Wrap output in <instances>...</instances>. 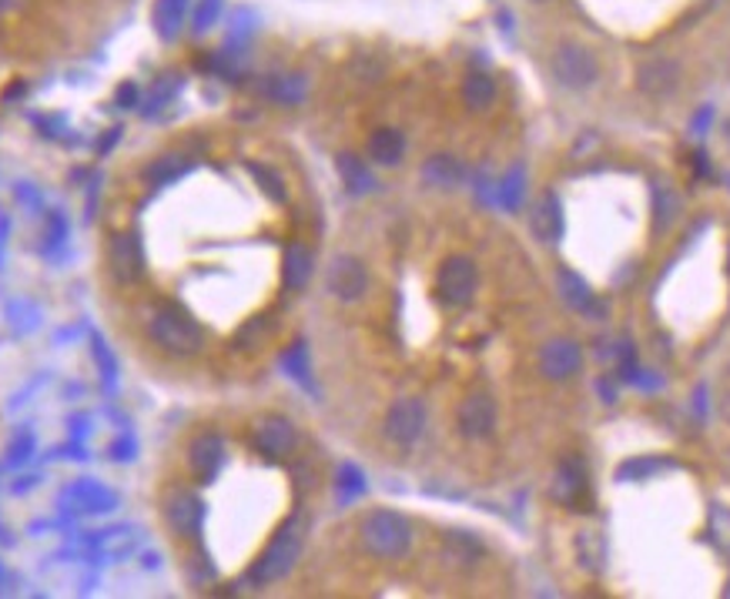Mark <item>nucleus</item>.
<instances>
[{
  "instance_id": "f257e3e1",
  "label": "nucleus",
  "mask_w": 730,
  "mask_h": 599,
  "mask_svg": "<svg viewBox=\"0 0 730 599\" xmlns=\"http://www.w3.org/2000/svg\"><path fill=\"white\" fill-rule=\"evenodd\" d=\"M148 338L168 355L192 358L205 345V328L181 305H158L148 318Z\"/></svg>"
},
{
  "instance_id": "f03ea898",
  "label": "nucleus",
  "mask_w": 730,
  "mask_h": 599,
  "mask_svg": "<svg viewBox=\"0 0 730 599\" xmlns=\"http://www.w3.org/2000/svg\"><path fill=\"white\" fill-rule=\"evenodd\" d=\"M358 532H362V546L379 559H399L413 546L409 519L393 512V509H373L369 516L362 519Z\"/></svg>"
},
{
  "instance_id": "7ed1b4c3",
  "label": "nucleus",
  "mask_w": 730,
  "mask_h": 599,
  "mask_svg": "<svg viewBox=\"0 0 730 599\" xmlns=\"http://www.w3.org/2000/svg\"><path fill=\"white\" fill-rule=\"evenodd\" d=\"M302 542H305L302 519L292 516V519L275 532V539L268 542V549L255 559V566L249 569V579H252L255 586H268V582L288 576L292 566H295L298 556H302Z\"/></svg>"
},
{
  "instance_id": "20e7f679",
  "label": "nucleus",
  "mask_w": 730,
  "mask_h": 599,
  "mask_svg": "<svg viewBox=\"0 0 730 599\" xmlns=\"http://www.w3.org/2000/svg\"><path fill=\"white\" fill-rule=\"evenodd\" d=\"M476 288H479V272H476V262L466 258V255H453L439 265L436 272V295L443 305L449 308H463L476 298Z\"/></svg>"
},
{
  "instance_id": "39448f33",
  "label": "nucleus",
  "mask_w": 730,
  "mask_h": 599,
  "mask_svg": "<svg viewBox=\"0 0 730 599\" xmlns=\"http://www.w3.org/2000/svg\"><path fill=\"white\" fill-rule=\"evenodd\" d=\"M554 74L570 91H587L600 78V64L584 44H560L554 54Z\"/></svg>"
},
{
  "instance_id": "423d86ee",
  "label": "nucleus",
  "mask_w": 730,
  "mask_h": 599,
  "mask_svg": "<svg viewBox=\"0 0 730 599\" xmlns=\"http://www.w3.org/2000/svg\"><path fill=\"white\" fill-rule=\"evenodd\" d=\"M325 288L338 298V302H358L369 288V272L355 255H335L325 275Z\"/></svg>"
},
{
  "instance_id": "0eeeda50",
  "label": "nucleus",
  "mask_w": 730,
  "mask_h": 599,
  "mask_svg": "<svg viewBox=\"0 0 730 599\" xmlns=\"http://www.w3.org/2000/svg\"><path fill=\"white\" fill-rule=\"evenodd\" d=\"M584 368V348L574 338H554L546 342L539 352V372L550 382H567L574 375H580Z\"/></svg>"
},
{
  "instance_id": "6e6552de",
  "label": "nucleus",
  "mask_w": 730,
  "mask_h": 599,
  "mask_svg": "<svg viewBox=\"0 0 730 599\" xmlns=\"http://www.w3.org/2000/svg\"><path fill=\"white\" fill-rule=\"evenodd\" d=\"M456 426H459V436H466V439H486L496 429V403H493V395H486V392L466 395L459 413H456Z\"/></svg>"
},
{
  "instance_id": "1a4fd4ad",
  "label": "nucleus",
  "mask_w": 730,
  "mask_h": 599,
  "mask_svg": "<svg viewBox=\"0 0 730 599\" xmlns=\"http://www.w3.org/2000/svg\"><path fill=\"white\" fill-rule=\"evenodd\" d=\"M426 429V406L419 398H399L386 416V436L396 446H413Z\"/></svg>"
},
{
  "instance_id": "9d476101",
  "label": "nucleus",
  "mask_w": 730,
  "mask_h": 599,
  "mask_svg": "<svg viewBox=\"0 0 730 599\" xmlns=\"http://www.w3.org/2000/svg\"><path fill=\"white\" fill-rule=\"evenodd\" d=\"M252 443H255V449H258L265 459H285V456L295 453L298 433H295V426H292L285 416H268V419H262V423L255 426Z\"/></svg>"
},
{
  "instance_id": "9b49d317",
  "label": "nucleus",
  "mask_w": 730,
  "mask_h": 599,
  "mask_svg": "<svg viewBox=\"0 0 730 599\" xmlns=\"http://www.w3.org/2000/svg\"><path fill=\"white\" fill-rule=\"evenodd\" d=\"M164 519L178 536H199L202 522H205V502L195 493L185 489H174L164 499Z\"/></svg>"
},
{
  "instance_id": "f8f14e48",
  "label": "nucleus",
  "mask_w": 730,
  "mask_h": 599,
  "mask_svg": "<svg viewBox=\"0 0 730 599\" xmlns=\"http://www.w3.org/2000/svg\"><path fill=\"white\" fill-rule=\"evenodd\" d=\"M108 265H111V275L121 282V285H131L141 278L144 272V255H141V242L134 232H121L111 238V248H108Z\"/></svg>"
},
{
  "instance_id": "ddd939ff",
  "label": "nucleus",
  "mask_w": 730,
  "mask_h": 599,
  "mask_svg": "<svg viewBox=\"0 0 730 599\" xmlns=\"http://www.w3.org/2000/svg\"><path fill=\"white\" fill-rule=\"evenodd\" d=\"M680 84V64L670 58H650L637 68V88L650 98H667Z\"/></svg>"
},
{
  "instance_id": "4468645a",
  "label": "nucleus",
  "mask_w": 730,
  "mask_h": 599,
  "mask_svg": "<svg viewBox=\"0 0 730 599\" xmlns=\"http://www.w3.org/2000/svg\"><path fill=\"white\" fill-rule=\"evenodd\" d=\"M222 463H225V443L215 433H205L192 443L189 466L199 483H215V476L222 473Z\"/></svg>"
},
{
  "instance_id": "2eb2a0df",
  "label": "nucleus",
  "mask_w": 730,
  "mask_h": 599,
  "mask_svg": "<svg viewBox=\"0 0 730 599\" xmlns=\"http://www.w3.org/2000/svg\"><path fill=\"white\" fill-rule=\"evenodd\" d=\"M533 235L539 242H560L564 238V209L557 194H546L533 212Z\"/></svg>"
},
{
  "instance_id": "dca6fc26",
  "label": "nucleus",
  "mask_w": 730,
  "mask_h": 599,
  "mask_svg": "<svg viewBox=\"0 0 730 599\" xmlns=\"http://www.w3.org/2000/svg\"><path fill=\"white\" fill-rule=\"evenodd\" d=\"M369 158L383 167H396L406 158V138L396 128H379L369 138Z\"/></svg>"
},
{
  "instance_id": "f3484780",
  "label": "nucleus",
  "mask_w": 730,
  "mask_h": 599,
  "mask_svg": "<svg viewBox=\"0 0 730 599\" xmlns=\"http://www.w3.org/2000/svg\"><path fill=\"white\" fill-rule=\"evenodd\" d=\"M192 0H158L154 4V31L161 41H174L185 28V14H189Z\"/></svg>"
},
{
  "instance_id": "a211bd4d",
  "label": "nucleus",
  "mask_w": 730,
  "mask_h": 599,
  "mask_svg": "<svg viewBox=\"0 0 730 599\" xmlns=\"http://www.w3.org/2000/svg\"><path fill=\"white\" fill-rule=\"evenodd\" d=\"M587 489V469H584V463L580 459H567L564 466H560V473H557V483H554V499H560V502H577V496Z\"/></svg>"
},
{
  "instance_id": "6ab92c4d",
  "label": "nucleus",
  "mask_w": 730,
  "mask_h": 599,
  "mask_svg": "<svg viewBox=\"0 0 730 599\" xmlns=\"http://www.w3.org/2000/svg\"><path fill=\"white\" fill-rule=\"evenodd\" d=\"M335 167H338V174H342V181H345V187H348L352 194H369V191L376 187L373 171L365 167L362 158H355V154H338V158H335Z\"/></svg>"
},
{
  "instance_id": "aec40b11",
  "label": "nucleus",
  "mask_w": 730,
  "mask_h": 599,
  "mask_svg": "<svg viewBox=\"0 0 730 599\" xmlns=\"http://www.w3.org/2000/svg\"><path fill=\"white\" fill-rule=\"evenodd\" d=\"M463 101H466L469 111H486L496 101V81L483 71H473L463 81Z\"/></svg>"
},
{
  "instance_id": "412c9836",
  "label": "nucleus",
  "mask_w": 730,
  "mask_h": 599,
  "mask_svg": "<svg viewBox=\"0 0 730 599\" xmlns=\"http://www.w3.org/2000/svg\"><path fill=\"white\" fill-rule=\"evenodd\" d=\"M423 177L429 184H439V187H453L463 181V164L453 158V154H436L423 164Z\"/></svg>"
},
{
  "instance_id": "4be33fe9",
  "label": "nucleus",
  "mask_w": 730,
  "mask_h": 599,
  "mask_svg": "<svg viewBox=\"0 0 730 599\" xmlns=\"http://www.w3.org/2000/svg\"><path fill=\"white\" fill-rule=\"evenodd\" d=\"M308 278H312V252L302 245H292L285 252V288L298 292L308 285Z\"/></svg>"
},
{
  "instance_id": "5701e85b",
  "label": "nucleus",
  "mask_w": 730,
  "mask_h": 599,
  "mask_svg": "<svg viewBox=\"0 0 730 599\" xmlns=\"http://www.w3.org/2000/svg\"><path fill=\"white\" fill-rule=\"evenodd\" d=\"M560 292H564V302H567L570 308H577V312H590V308H594V292H590V285H587L577 272H570V268L560 272Z\"/></svg>"
},
{
  "instance_id": "b1692460",
  "label": "nucleus",
  "mask_w": 730,
  "mask_h": 599,
  "mask_svg": "<svg viewBox=\"0 0 730 599\" xmlns=\"http://www.w3.org/2000/svg\"><path fill=\"white\" fill-rule=\"evenodd\" d=\"M677 212H680V197H677L663 181H657V184H653V229H657V232H667L670 222L677 219Z\"/></svg>"
},
{
  "instance_id": "393cba45",
  "label": "nucleus",
  "mask_w": 730,
  "mask_h": 599,
  "mask_svg": "<svg viewBox=\"0 0 730 599\" xmlns=\"http://www.w3.org/2000/svg\"><path fill=\"white\" fill-rule=\"evenodd\" d=\"M268 98H275V101H282V104H295L302 94H305V81L298 78V74H278V78H272L268 81Z\"/></svg>"
},
{
  "instance_id": "a878e982",
  "label": "nucleus",
  "mask_w": 730,
  "mask_h": 599,
  "mask_svg": "<svg viewBox=\"0 0 730 599\" xmlns=\"http://www.w3.org/2000/svg\"><path fill=\"white\" fill-rule=\"evenodd\" d=\"M657 469H667V463H660V459H630L617 469V479L620 483H640V479H650Z\"/></svg>"
},
{
  "instance_id": "bb28decb",
  "label": "nucleus",
  "mask_w": 730,
  "mask_h": 599,
  "mask_svg": "<svg viewBox=\"0 0 730 599\" xmlns=\"http://www.w3.org/2000/svg\"><path fill=\"white\" fill-rule=\"evenodd\" d=\"M219 18H222V0H199L192 31H195V34H205L209 28H215V24H219Z\"/></svg>"
},
{
  "instance_id": "cd10ccee",
  "label": "nucleus",
  "mask_w": 730,
  "mask_h": 599,
  "mask_svg": "<svg viewBox=\"0 0 730 599\" xmlns=\"http://www.w3.org/2000/svg\"><path fill=\"white\" fill-rule=\"evenodd\" d=\"M249 171L258 177V184H262V191H265L268 197H275V202H285V187H282V177H278L275 171H268V167H262V164H249Z\"/></svg>"
},
{
  "instance_id": "c85d7f7f",
  "label": "nucleus",
  "mask_w": 730,
  "mask_h": 599,
  "mask_svg": "<svg viewBox=\"0 0 730 599\" xmlns=\"http://www.w3.org/2000/svg\"><path fill=\"white\" fill-rule=\"evenodd\" d=\"M338 493H342L345 502L365 493V479H362V473H358L355 466H342V473H338Z\"/></svg>"
},
{
  "instance_id": "c756f323",
  "label": "nucleus",
  "mask_w": 730,
  "mask_h": 599,
  "mask_svg": "<svg viewBox=\"0 0 730 599\" xmlns=\"http://www.w3.org/2000/svg\"><path fill=\"white\" fill-rule=\"evenodd\" d=\"M285 368L288 375H295L305 388H312V378H308V362H305V345L298 342L292 352H285Z\"/></svg>"
},
{
  "instance_id": "7c9ffc66",
  "label": "nucleus",
  "mask_w": 730,
  "mask_h": 599,
  "mask_svg": "<svg viewBox=\"0 0 730 599\" xmlns=\"http://www.w3.org/2000/svg\"><path fill=\"white\" fill-rule=\"evenodd\" d=\"M519 202H523V171H509L503 177V205L519 209Z\"/></svg>"
},
{
  "instance_id": "2f4dec72",
  "label": "nucleus",
  "mask_w": 730,
  "mask_h": 599,
  "mask_svg": "<svg viewBox=\"0 0 730 599\" xmlns=\"http://www.w3.org/2000/svg\"><path fill=\"white\" fill-rule=\"evenodd\" d=\"M28 8V0H0V18H11Z\"/></svg>"
},
{
  "instance_id": "473e14b6",
  "label": "nucleus",
  "mask_w": 730,
  "mask_h": 599,
  "mask_svg": "<svg viewBox=\"0 0 730 599\" xmlns=\"http://www.w3.org/2000/svg\"><path fill=\"white\" fill-rule=\"evenodd\" d=\"M134 98H138V91H134L131 84H124V88H121V94H118L121 108H134Z\"/></svg>"
},
{
  "instance_id": "72a5a7b5",
  "label": "nucleus",
  "mask_w": 730,
  "mask_h": 599,
  "mask_svg": "<svg viewBox=\"0 0 730 599\" xmlns=\"http://www.w3.org/2000/svg\"><path fill=\"white\" fill-rule=\"evenodd\" d=\"M727 272H730V252H727Z\"/></svg>"
},
{
  "instance_id": "f704fd0d",
  "label": "nucleus",
  "mask_w": 730,
  "mask_h": 599,
  "mask_svg": "<svg viewBox=\"0 0 730 599\" xmlns=\"http://www.w3.org/2000/svg\"><path fill=\"white\" fill-rule=\"evenodd\" d=\"M533 4H539V0H533Z\"/></svg>"
}]
</instances>
